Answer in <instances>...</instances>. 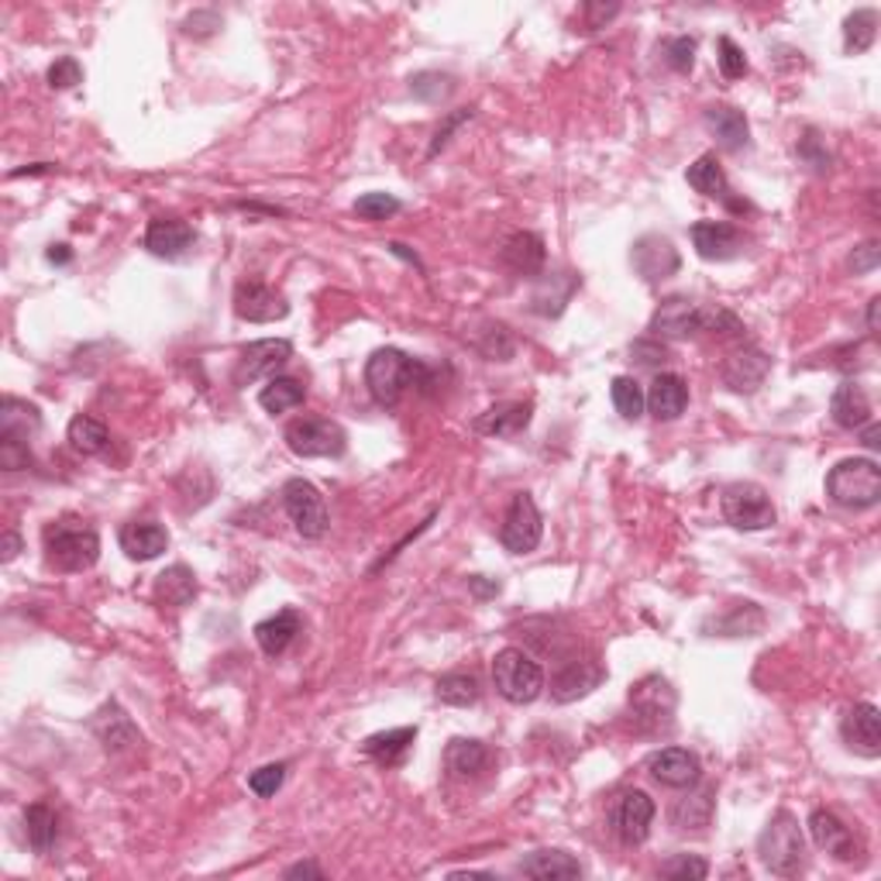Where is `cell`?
<instances>
[{
	"mask_svg": "<svg viewBox=\"0 0 881 881\" xmlns=\"http://www.w3.org/2000/svg\"><path fill=\"white\" fill-rule=\"evenodd\" d=\"M194 245H197V231L176 217H155L145 231V248L155 259H169V262L186 259L194 251Z\"/></svg>",
	"mask_w": 881,
	"mask_h": 881,
	"instance_id": "cell-17",
	"label": "cell"
},
{
	"mask_svg": "<svg viewBox=\"0 0 881 881\" xmlns=\"http://www.w3.org/2000/svg\"><path fill=\"white\" fill-rule=\"evenodd\" d=\"M287 878H324V871L313 861H300V864L287 868Z\"/></svg>",
	"mask_w": 881,
	"mask_h": 881,
	"instance_id": "cell-55",
	"label": "cell"
},
{
	"mask_svg": "<svg viewBox=\"0 0 881 881\" xmlns=\"http://www.w3.org/2000/svg\"><path fill=\"white\" fill-rule=\"evenodd\" d=\"M282 781H287V765L276 761V765H262L248 775V789L256 792L259 799H269L282 789Z\"/></svg>",
	"mask_w": 881,
	"mask_h": 881,
	"instance_id": "cell-43",
	"label": "cell"
},
{
	"mask_svg": "<svg viewBox=\"0 0 881 881\" xmlns=\"http://www.w3.org/2000/svg\"><path fill=\"white\" fill-rule=\"evenodd\" d=\"M155 595L166 607H186L197 595V576L186 564H173L159 579H155Z\"/></svg>",
	"mask_w": 881,
	"mask_h": 881,
	"instance_id": "cell-36",
	"label": "cell"
},
{
	"mask_svg": "<svg viewBox=\"0 0 881 881\" xmlns=\"http://www.w3.org/2000/svg\"><path fill=\"white\" fill-rule=\"evenodd\" d=\"M287 448L297 458H341L349 448V437L334 421L324 417H300L287 427Z\"/></svg>",
	"mask_w": 881,
	"mask_h": 881,
	"instance_id": "cell-7",
	"label": "cell"
},
{
	"mask_svg": "<svg viewBox=\"0 0 881 881\" xmlns=\"http://www.w3.org/2000/svg\"><path fill=\"white\" fill-rule=\"evenodd\" d=\"M716 59H719V73L727 76V80H740L744 73H747V55H744V49L734 42V39H727L723 35L719 42H716Z\"/></svg>",
	"mask_w": 881,
	"mask_h": 881,
	"instance_id": "cell-46",
	"label": "cell"
},
{
	"mask_svg": "<svg viewBox=\"0 0 881 881\" xmlns=\"http://www.w3.org/2000/svg\"><path fill=\"white\" fill-rule=\"evenodd\" d=\"M479 692H483L479 678L471 672H448L434 685V696L445 706H471V703H479Z\"/></svg>",
	"mask_w": 881,
	"mask_h": 881,
	"instance_id": "cell-38",
	"label": "cell"
},
{
	"mask_svg": "<svg viewBox=\"0 0 881 881\" xmlns=\"http://www.w3.org/2000/svg\"><path fill=\"white\" fill-rule=\"evenodd\" d=\"M631 266H634V272L644 282H661V279H668V276L678 272L682 256H678V248L665 235H644L631 248Z\"/></svg>",
	"mask_w": 881,
	"mask_h": 881,
	"instance_id": "cell-15",
	"label": "cell"
},
{
	"mask_svg": "<svg viewBox=\"0 0 881 881\" xmlns=\"http://www.w3.org/2000/svg\"><path fill=\"white\" fill-rule=\"evenodd\" d=\"M502 262H507L514 272L520 276H538L548 262V251H545V238L541 235H533V231H517L507 238V245H502Z\"/></svg>",
	"mask_w": 881,
	"mask_h": 881,
	"instance_id": "cell-25",
	"label": "cell"
},
{
	"mask_svg": "<svg viewBox=\"0 0 881 881\" xmlns=\"http://www.w3.org/2000/svg\"><path fill=\"white\" fill-rule=\"evenodd\" d=\"M365 386L380 406H396L411 390L431 386V369L400 349H380L365 362Z\"/></svg>",
	"mask_w": 881,
	"mask_h": 881,
	"instance_id": "cell-2",
	"label": "cell"
},
{
	"mask_svg": "<svg viewBox=\"0 0 881 881\" xmlns=\"http://www.w3.org/2000/svg\"><path fill=\"white\" fill-rule=\"evenodd\" d=\"M400 200L393 197V194H362L359 200H355V214L362 217V220H386V217H393V214H400Z\"/></svg>",
	"mask_w": 881,
	"mask_h": 881,
	"instance_id": "cell-44",
	"label": "cell"
},
{
	"mask_svg": "<svg viewBox=\"0 0 881 881\" xmlns=\"http://www.w3.org/2000/svg\"><path fill=\"white\" fill-rule=\"evenodd\" d=\"M66 441L73 445V452H80V455H101V452L107 448L111 434H107L104 421L80 414V417H73V421H70Z\"/></svg>",
	"mask_w": 881,
	"mask_h": 881,
	"instance_id": "cell-39",
	"label": "cell"
},
{
	"mask_svg": "<svg viewBox=\"0 0 881 881\" xmlns=\"http://www.w3.org/2000/svg\"><path fill=\"white\" fill-rule=\"evenodd\" d=\"M647 771L654 781L668 785V789H696L703 781V765L685 747H661L647 758Z\"/></svg>",
	"mask_w": 881,
	"mask_h": 881,
	"instance_id": "cell-14",
	"label": "cell"
},
{
	"mask_svg": "<svg viewBox=\"0 0 881 881\" xmlns=\"http://www.w3.org/2000/svg\"><path fill=\"white\" fill-rule=\"evenodd\" d=\"M703 124H706V132L719 142V148L740 152V148L750 145V124H747L744 111H737L730 104H713V107H706Z\"/></svg>",
	"mask_w": 881,
	"mask_h": 881,
	"instance_id": "cell-22",
	"label": "cell"
},
{
	"mask_svg": "<svg viewBox=\"0 0 881 881\" xmlns=\"http://www.w3.org/2000/svg\"><path fill=\"white\" fill-rule=\"evenodd\" d=\"M840 734L847 740V747L864 754V758H878L881 754V716L874 703H858L843 713Z\"/></svg>",
	"mask_w": 881,
	"mask_h": 881,
	"instance_id": "cell-18",
	"label": "cell"
},
{
	"mask_svg": "<svg viewBox=\"0 0 881 881\" xmlns=\"http://www.w3.org/2000/svg\"><path fill=\"white\" fill-rule=\"evenodd\" d=\"M603 682V668L595 661H564V668L551 682L554 703H576Z\"/></svg>",
	"mask_w": 881,
	"mask_h": 881,
	"instance_id": "cell-24",
	"label": "cell"
},
{
	"mask_svg": "<svg viewBox=\"0 0 881 881\" xmlns=\"http://www.w3.org/2000/svg\"><path fill=\"white\" fill-rule=\"evenodd\" d=\"M307 400V386L300 380H293V375H272L269 386L259 393V403H262V411L269 414H287V411H297V406Z\"/></svg>",
	"mask_w": 881,
	"mask_h": 881,
	"instance_id": "cell-35",
	"label": "cell"
},
{
	"mask_svg": "<svg viewBox=\"0 0 881 881\" xmlns=\"http://www.w3.org/2000/svg\"><path fill=\"white\" fill-rule=\"evenodd\" d=\"M517 871L538 881H564V878H579L582 864L569 851H533L517 864Z\"/></svg>",
	"mask_w": 881,
	"mask_h": 881,
	"instance_id": "cell-30",
	"label": "cell"
},
{
	"mask_svg": "<svg viewBox=\"0 0 881 881\" xmlns=\"http://www.w3.org/2000/svg\"><path fill=\"white\" fill-rule=\"evenodd\" d=\"M452 90H455V80L452 76H441V73H421V76L411 80V93H414V97L431 101V104L445 101Z\"/></svg>",
	"mask_w": 881,
	"mask_h": 881,
	"instance_id": "cell-45",
	"label": "cell"
},
{
	"mask_svg": "<svg viewBox=\"0 0 881 881\" xmlns=\"http://www.w3.org/2000/svg\"><path fill=\"white\" fill-rule=\"evenodd\" d=\"M541 533H545V520H541L538 502H533L530 493H517L507 517H502V527H499L502 548H507L510 554H530L541 545Z\"/></svg>",
	"mask_w": 881,
	"mask_h": 881,
	"instance_id": "cell-10",
	"label": "cell"
},
{
	"mask_svg": "<svg viewBox=\"0 0 881 881\" xmlns=\"http://www.w3.org/2000/svg\"><path fill=\"white\" fill-rule=\"evenodd\" d=\"M688 235L699 251V259H706V262H730L747 245L744 231L734 228L730 220H699V225H692Z\"/></svg>",
	"mask_w": 881,
	"mask_h": 881,
	"instance_id": "cell-16",
	"label": "cell"
},
{
	"mask_svg": "<svg viewBox=\"0 0 881 881\" xmlns=\"http://www.w3.org/2000/svg\"><path fill=\"white\" fill-rule=\"evenodd\" d=\"M709 816H713V792L703 789V792L682 796L672 806V827L675 830H703V827H709Z\"/></svg>",
	"mask_w": 881,
	"mask_h": 881,
	"instance_id": "cell-37",
	"label": "cell"
},
{
	"mask_svg": "<svg viewBox=\"0 0 881 881\" xmlns=\"http://www.w3.org/2000/svg\"><path fill=\"white\" fill-rule=\"evenodd\" d=\"M651 331L657 338H699V334H719V338H740L744 324L730 310L719 307H699L685 297L665 300L651 318Z\"/></svg>",
	"mask_w": 881,
	"mask_h": 881,
	"instance_id": "cell-1",
	"label": "cell"
},
{
	"mask_svg": "<svg viewBox=\"0 0 881 881\" xmlns=\"http://www.w3.org/2000/svg\"><path fill=\"white\" fill-rule=\"evenodd\" d=\"M582 11H585V24H589V31H595V28H603L610 18L620 14V4H610V8H607V4H585Z\"/></svg>",
	"mask_w": 881,
	"mask_h": 881,
	"instance_id": "cell-53",
	"label": "cell"
},
{
	"mask_svg": "<svg viewBox=\"0 0 881 881\" xmlns=\"http://www.w3.org/2000/svg\"><path fill=\"white\" fill-rule=\"evenodd\" d=\"M827 496L843 510H871L881 502V468L874 458H843L830 468Z\"/></svg>",
	"mask_w": 881,
	"mask_h": 881,
	"instance_id": "cell-4",
	"label": "cell"
},
{
	"mask_svg": "<svg viewBox=\"0 0 881 881\" xmlns=\"http://www.w3.org/2000/svg\"><path fill=\"white\" fill-rule=\"evenodd\" d=\"M861 431H864V434H861V437H864V445H868L871 452H878V448H881V427H878L874 421H868Z\"/></svg>",
	"mask_w": 881,
	"mask_h": 881,
	"instance_id": "cell-56",
	"label": "cell"
},
{
	"mask_svg": "<svg viewBox=\"0 0 881 881\" xmlns=\"http://www.w3.org/2000/svg\"><path fill=\"white\" fill-rule=\"evenodd\" d=\"M530 414H533L530 403H496L476 417V431L489 437H517L530 424Z\"/></svg>",
	"mask_w": 881,
	"mask_h": 881,
	"instance_id": "cell-29",
	"label": "cell"
},
{
	"mask_svg": "<svg viewBox=\"0 0 881 881\" xmlns=\"http://www.w3.org/2000/svg\"><path fill=\"white\" fill-rule=\"evenodd\" d=\"M76 83H83V66H80L73 55H62V59H55L52 66H49V86L52 90H70Z\"/></svg>",
	"mask_w": 881,
	"mask_h": 881,
	"instance_id": "cell-47",
	"label": "cell"
},
{
	"mask_svg": "<svg viewBox=\"0 0 881 881\" xmlns=\"http://www.w3.org/2000/svg\"><path fill=\"white\" fill-rule=\"evenodd\" d=\"M665 62L675 73H688L692 62H696V39L678 35V39L665 42Z\"/></svg>",
	"mask_w": 881,
	"mask_h": 881,
	"instance_id": "cell-48",
	"label": "cell"
},
{
	"mask_svg": "<svg viewBox=\"0 0 881 881\" xmlns=\"http://www.w3.org/2000/svg\"><path fill=\"white\" fill-rule=\"evenodd\" d=\"M723 517L737 530H768L775 524V507L765 486L758 483H734L723 489Z\"/></svg>",
	"mask_w": 881,
	"mask_h": 881,
	"instance_id": "cell-9",
	"label": "cell"
},
{
	"mask_svg": "<svg viewBox=\"0 0 881 881\" xmlns=\"http://www.w3.org/2000/svg\"><path fill=\"white\" fill-rule=\"evenodd\" d=\"M610 396H613V406L623 421H638L644 414V390L638 380H631V375H616L613 386H610Z\"/></svg>",
	"mask_w": 881,
	"mask_h": 881,
	"instance_id": "cell-41",
	"label": "cell"
},
{
	"mask_svg": "<svg viewBox=\"0 0 881 881\" xmlns=\"http://www.w3.org/2000/svg\"><path fill=\"white\" fill-rule=\"evenodd\" d=\"M809 837L812 843L820 847V851L833 854L837 861H851L858 854V843H854V833L847 827L837 812L830 809H812L809 812Z\"/></svg>",
	"mask_w": 881,
	"mask_h": 881,
	"instance_id": "cell-20",
	"label": "cell"
},
{
	"mask_svg": "<svg viewBox=\"0 0 881 881\" xmlns=\"http://www.w3.org/2000/svg\"><path fill=\"white\" fill-rule=\"evenodd\" d=\"M489 761H493V754H489V747L483 740L458 737V740H452L445 747V768L455 778H476V775H483L489 768Z\"/></svg>",
	"mask_w": 881,
	"mask_h": 881,
	"instance_id": "cell-33",
	"label": "cell"
},
{
	"mask_svg": "<svg viewBox=\"0 0 881 881\" xmlns=\"http://www.w3.org/2000/svg\"><path fill=\"white\" fill-rule=\"evenodd\" d=\"M661 874L675 878V881H703L709 874V864L699 854H675L661 864Z\"/></svg>",
	"mask_w": 881,
	"mask_h": 881,
	"instance_id": "cell-42",
	"label": "cell"
},
{
	"mask_svg": "<svg viewBox=\"0 0 881 881\" xmlns=\"http://www.w3.org/2000/svg\"><path fill=\"white\" fill-rule=\"evenodd\" d=\"M758 858L761 864L771 871V874H781V878H789L802 868V858H806V837L799 830V820L789 812V809H781L775 812L768 827L761 830L758 837Z\"/></svg>",
	"mask_w": 881,
	"mask_h": 881,
	"instance_id": "cell-5",
	"label": "cell"
},
{
	"mask_svg": "<svg viewBox=\"0 0 881 881\" xmlns=\"http://www.w3.org/2000/svg\"><path fill=\"white\" fill-rule=\"evenodd\" d=\"M685 179H688L692 190L703 194V197L723 200V204H730L734 210H740V207H744V204H734V200H730V183H727V173H723V166H719V159H716L713 152H709V155H699V159L688 166Z\"/></svg>",
	"mask_w": 881,
	"mask_h": 881,
	"instance_id": "cell-28",
	"label": "cell"
},
{
	"mask_svg": "<svg viewBox=\"0 0 881 881\" xmlns=\"http://www.w3.org/2000/svg\"><path fill=\"white\" fill-rule=\"evenodd\" d=\"M830 414H833V421H837L840 427H847V431H861L868 421H874V414H871V400H868L864 386H858L854 380H847V383L837 386V393H833V400H830Z\"/></svg>",
	"mask_w": 881,
	"mask_h": 881,
	"instance_id": "cell-26",
	"label": "cell"
},
{
	"mask_svg": "<svg viewBox=\"0 0 881 881\" xmlns=\"http://www.w3.org/2000/svg\"><path fill=\"white\" fill-rule=\"evenodd\" d=\"M847 266H851L854 276H868L881 266V245L878 241H864L861 248L851 251V259H847Z\"/></svg>",
	"mask_w": 881,
	"mask_h": 881,
	"instance_id": "cell-49",
	"label": "cell"
},
{
	"mask_svg": "<svg viewBox=\"0 0 881 881\" xmlns=\"http://www.w3.org/2000/svg\"><path fill=\"white\" fill-rule=\"evenodd\" d=\"M644 406L657 417V421H678L688 406V386L682 375L675 372H661L654 375L651 390L644 393Z\"/></svg>",
	"mask_w": 881,
	"mask_h": 881,
	"instance_id": "cell-21",
	"label": "cell"
},
{
	"mask_svg": "<svg viewBox=\"0 0 881 881\" xmlns=\"http://www.w3.org/2000/svg\"><path fill=\"white\" fill-rule=\"evenodd\" d=\"M235 313L248 324H272V321H282L290 313V303L282 293H276L272 287L259 279H245L238 282L235 290Z\"/></svg>",
	"mask_w": 881,
	"mask_h": 881,
	"instance_id": "cell-13",
	"label": "cell"
},
{
	"mask_svg": "<svg viewBox=\"0 0 881 881\" xmlns=\"http://www.w3.org/2000/svg\"><path fill=\"white\" fill-rule=\"evenodd\" d=\"M282 507H287L293 527L300 538L307 541H321L328 533V502H324V493L307 483V479H290L282 486Z\"/></svg>",
	"mask_w": 881,
	"mask_h": 881,
	"instance_id": "cell-8",
	"label": "cell"
},
{
	"mask_svg": "<svg viewBox=\"0 0 881 881\" xmlns=\"http://www.w3.org/2000/svg\"><path fill=\"white\" fill-rule=\"evenodd\" d=\"M70 259H73L70 245H52V248H49V262H55V266H66Z\"/></svg>",
	"mask_w": 881,
	"mask_h": 881,
	"instance_id": "cell-59",
	"label": "cell"
},
{
	"mask_svg": "<svg viewBox=\"0 0 881 881\" xmlns=\"http://www.w3.org/2000/svg\"><path fill=\"white\" fill-rule=\"evenodd\" d=\"M169 548V533L155 520H132L121 527V551L132 561H152Z\"/></svg>",
	"mask_w": 881,
	"mask_h": 881,
	"instance_id": "cell-23",
	"label": "cell"
},
{
	"mask_svg": "<svg viewBox=\"0 0 881 881\" xmlns=\"http://www.w3.org/2000/svg\"><path fill=\"white\" fill-rule=\"evenodd\" d=\"M293 359V344L287 338H266V341H251L248 349L241 352L238 359V369H235V383L238 386H248V383H259L266 375H276L282 365Z\"/></svg>",
	"mask_w": 881,
	"mask_h": 881,
	"instance_id": "cell-11",
	"label": "cell"
},
{
	"mask_svg": "<svg viewBox=\"0 0 881 881\" xmlns=\"http://www.w3.org/2000/svg\"><path fill=\"white\" fill-rule=\"evenodd\" d=\"M799 155H802V159H806L816 173H827V169H830V155H827V148L820 145V138H816V132H809V135L799 142Z\"/></svg>",
	"mask_w": 881,
	"mask_h": 881,
	"instance_id": "cell-51",
	"label": "cell"
},
{
	"mask_svg": "<svg viewBox=\"0 0 881 881\" xmlns=\"http://www.w3.org/2000/svg\"><path fill=\"white\" fill-rule=\"evenodd\" d=\"M31 462V452L24 441H14V437H0V465L8 471H18V468H28Z\"/></svg>",
	"mask_w": 881,
	"mask_h": 881,
	"instance_id": "cell-50",
	"label": "cell"
},
{
	"mask_svg": "<svg viewBox=\"0 0 881 881\" xmlns=\"http://www.w3.org/2000/svg\"><path fill=\"white\" fill-rule=\"evenodd\" d=\"M493 685L507 703L527 706L545 692V668L520 647H502L493 657Z\"/></svg>",
	"mask_w": 881,
	"mask_h": 881,
	"instance_id": "cell-6",
	"label": "cell"
},
{
	"mask_svg": "<svg viewBox=\"0 0 881 881\" xmlns=\"http://www.w3.org/2000/svg\"><path fill=\"white\" fill-rule=\"evenodd\" d=\"M768 372H771V359L758 349H740L734 355L723 359V386L734 390V393H754V390H761V383L768 380Z\"/></svg>",
	"mask_w": 881,
	"mask_h": 881,
	"instance_id": "cell-19",
	"label": "cell"
},
{
	"mask_svg": "<svg viewBox=\"0 0 881 881\" xmlns=\"http://www.w3.org/2000/svg\"><path fill=\"white\" fill-rule=\"evenodd\" d=\"M878 307H881V297H871V303H868V331L871 334H878Z\"/></svg>",
	"mask_w": 881,
	"mask_h": 881,
	"instance_id": "cell-60",
	"label": "cell"
},
{
	"mask_svg": "<svg viewBox=\"0 0 881 881\" xmlns=\"http://www.w3.org/2000/svg\"><path fill=\"white\" fill-rule=\"evenodd\" d=\"M42 545H45V561L55 572H86L101 558L97 530L76 517L52 520L42 533Z\"/></svg>",
	"mask_w": 881,
	"mask_h": 881,
	"instance_id": "cell-3",
	"label": "cell"
},
{
	"mask_svg": "<svg viewBox=\"0 0 881 881\" xmlns=\"http://www.w3.org/2000/svg\"><path fill=\"white\" fill-rule=\"evenodd\" d=\"M300 626H303V620H300L297 610H279V613H272V616H266V620L256 623V641H259V647L269 657H279L282 651H287L297 641Z\"/></svg>",
	"mask_w": 881,
	"mask_h": 881,
	"instance_id": "cell-27",
	"label": "cell"
},
{
	"mask_svg": "<svg viewBox=\"0 0 881 881\" xmlns=\"http://www.w3.org/2000/svg\"><path fill=\"white\" fill-rule=\"evenodd\" d=\"M468 589L476 592V595H496L499 592V582H483V576H476V579H468Z\"/></svg>",
	"mask_w": 881,
	"mask_h": 881,
	"instance_id": "cell-58",
	"label": "cell"
},
{
	"mask_svg": "<svg viewBox=\"0 0 881 881\" xmlns=\"http://www.w3.org/2000/svg\"><path fill=\"white\" fill-rule=\"evenodd\" d=\"M417 740V727H400V730H386V734H372L365 737L362 744V754L365 758H372L375 765H383V768H393L406 758V750L414 747Z\"/></svg>",
	"mask_w": 881,
	"mask_h": 881,
	"instance_id": "cell-32",
	"label": "cell"
},
{
	"mask_svg": "<svg viewBox=\"0 0 881 881\" xmlns=\"http://www.w3.org/2000/svg\"><path fill=\"white\" fill-rule=\"evenodd\" d=\"M24 837L35 854H49L59 837V816L49 802H31L24 809Z\"/></svg>",
	"mask_w": 881,
	"mask_h": 881,
	"instance_id": "cell-34",
	"label": "cell"
},
{
	"mask_svg": "<svg viewBox=\"0 0 881 881\" xmlns=\"http://www.w3.org/2000/svg\"><path fill=\"white\" fill-rule=\"evenodd\" d=\"M39 427H42V414L35 403L4 396V403H0V437H14L28 445V441L39 434Z\"/></svg>",
	"mask_w": 881,
	"mask_h": 881,
	"instance_id": "cell-31",
	"label": "cell"
},
{
	"mask_svg": "<svg viewBox=\"0 0 881 881\" xmlns=\"http://www.w3.org/2000/svg\"><path fill=\"white\" fill-rule=\"evenodd\" d=\"M654 799L641 789L623 792L613 806V833L620 837V843L638 847L651 837V823H654Z\"/></svg>",
	"mask_w": 881,
	"mask_h": 881,
	"instance_id": "cell-12",
	"label": "cell"
},
{
	"mask_svg": "<svg viewBox=\"0 0 881 881\" xmlns=\"http://www.w3.org/2000/svg\"><path fill=\"white\" fill-rule=\"evenodd\" d=\"M18 551H21V538H18V530H8V533H4V554H0V558H4V561H14V558H18Z\"/></svg>",
	"mask_w": 881,
	"mask_h": 881,
	"instance_id": "cell-57",
	"label": "cell"
},
{
	"mask_svg": "<svg viewBox=\"0 0 881 881\" xmlns=\"http://www.w3.org/2000/svg\"><path fill=\"white\" fill-rule=\"evenodd\" d=\"M468 117H471V111H468V107L455 111V114H452V117H448V121L437 128V135H434V142H431V152H427V155H437L441 148H445V145H448V138H452V132L458 128V124H465Z\"/></svg>",
	"mask_w": 881,
	"mask_h": 881,
	"instance_id": "cell-52",
	"label": "cell"
},
{
	"mask_svg": "<svg viewBox=\"0 0 881 881\" xmlns=\"http://www.w3.org/2000/svg\"><path fill=\"white\" fill-rule=\"evenodd\" d=\"M878 39V11L871 8H861L854 14H847L843 21V49L851 55H861L874 45Z\"/></svg>",
	"mask_w": 881,
	"mask_h": 881,
	"instance_id": "cell-40",
	"label": "cell"
},
{
	"mask_svg": "<svg viewBox=\"0 0 881 881\" xmlns=\"http://www.w3.org/2000/svg\"><path fill=\"white\" fill-rule=\"evenodd\" d=\"M634 355H641L638 362H644V365H654V362H665L668 359V352L661 349V344H647V341H638L634 344Z\"/></svg>",
	"mask_w": 881,
	"mask_h": 881,
	"instance_id": "cell-54",
	"label": "cell"
}]
</instances>
